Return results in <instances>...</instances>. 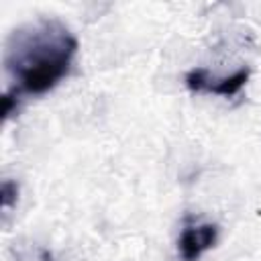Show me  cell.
I'll use <instances>...</instances> for the list:
<instances>
[{
  "label": "cell",
  "instance_id": "1",
  "mask_svg": "<svg viewBox=\"0 0 261 261\" xmlns=\"http://www.w3.org/2000/svg\"><path fill=\"white\" fill-rule=\"evenodd\" d=\"M77 51L73 33L55 18H37L10 33L4 47L8 88L18 98L51 92L69 71Z\"/></svg>",
  "mask_w": 261,
  "mask_h": 261
},
{
  "label": "cell",
  "instance_id": "3",
  "mask_svg": "<svg viewBox=\"0 0 261 261\" xmlns=\"http://www.w3.org/2000/svg\"><path fill=\"white\" fill-rule=\"evenodd\" d=\"M218 226L212 222L186 224L177 239V253L181 261H198L208 249L216 245Z\"/></svg>",
  "mask_w": 261,
  "mask_h": 261
},
{
  "label": "cell",
  "instance_id": "4",
  "mask_svg": "<svg viewBox=\"0 0 261 261\" xmlns=\"http://www.w3.org/2000/svg\"><path fill=\"white\" fill-rule=\"evenodd\" d=\"M16 196H18V186L10 179H4L2 181V206L8 208L16 202Z\"/></svg>",
  "mask_w": 261,
  "mask_h": 261
},
{
  "label": "cell",
  "instance_id": "2",
  "mask_svg": "<svg viewBox=\"0 0 261 261\" xmlns=\"http://www.w3.org/2000/svg\"><path fill=\"white\" fill-rule=\"evenodd\" d=\"M249 75H251L249 67H241L232 75H222V77L212 75L206 67H194L186 73V86L190 92H198V94L206 92V94L230 98L245 88V84L249 82Z\"/></svg>",
  "mask_w": 261,
  "mask_h": 261
}]
</instances>
